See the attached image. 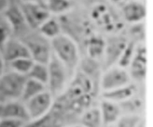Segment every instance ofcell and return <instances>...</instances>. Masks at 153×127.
<instances>
[{
    "label": "cell",
    "mask_w": 153,
    "mask_h": 127,
    "mask_svg": "<svg viewBox=\"0 0 153 127\" xmlns=\"http://www.w3.org/2000/svg\"><path fill=\"white\" fill-rule=\"evenodd\" d=\"M98 107L100 109L103 125L115 124L122 114L119 104L108 99H103Z\"/></svg>",
    "instance_id": "14"
},
{
    "label": "cell",
    "mask_w": 153,
    "mask_h": 127,
    "mask_svg": "<svg viewBox=\"0 0 153 127\" xmlns=\"http://www.w3.org/2000/svg\"><path fill=\"white\" fill-rule=\"evenodd\" d=\"M119 105L120 107L122 113L140 115V112L142 111L144 103L140 99L135 98V95H134V96H132L131 99H129L126 101L120 103Z\"/></svg>",
    "instance_id": "21"
},
{
    "label": "cell",
    "mask_w": 153,
    "mask_h": 127,
    "mask_svg": "<svg viewBox=\"0 0 153 127\" xmlns=\"http://www.w3.org/2000/svg\"><path fill=\"white\" fill-rule=\"evenodd\" d=\"M6 64L22 58H31L25 45L15 36H10L0 49Z\"/></svg>",
    "instance_id": "8"
},
{
    "label": "cell",
    "mask_w": 153,
    "mask_h": 127,
    "mask_svg": "<svg viewBox=\"0 0 153 127\" xmlns=\"http://www.w3.org/2000/svg\"><path fill=\"white\" fill-rule=\"evenodd\" d=\"M111 1H113L116 4H126L129 0H111Z\"/></svg>",
    "instance_id": "30"
},
{
    "label": "cell",
    "mask_w": 153,
    "mask_h": 127,
    "mask_svg": "<svg viewBox=\"0 0 153 127\" xmlns=\"http://www.w3.org/2000/svg\"><path fill=\"white\" fill-rule=\"evenodd\" d=\"M45 90H47V86L44 84L40 83V82H38L36 80H34L32 78L26 77L20 100H22V102H25L28 99H32L33 96L38 95Z\"/></svg>",
    "instance_id": "17"
},
{
    "label": "cell",
    "mask_w": 153,
    "mask_h": 127,
    "mask_svg": "<svg viewBox=\"0 0 153 127\" xmlns=\"http://www.w3.org/2000/svg\"><path fill=\"white\" fill-rule=\"evenodd\" d=\"M102 127H115L114 124H111V125H103Z\"/></svg>",
    "instance_id": "35"
},
{
    "label": "cell",
    "mask_w": 153,
    "mask_h": 127,
    "mask_svg": "<svg viewBox=\"0 0 153 127\" xmlns=\"http://www.w3.org/2000/svg\"><path fill=\"white\" fill-rule=\"evenodd\" d=\"M78 124L82 127H102L103 121L99 107L91 106L80 114Z\"/></svg>",
    "instance_id": "16"
},
{
    "label": "cell",
    "mask_w": 153,
    "mask_h": 127,
    "mask_svg": "<svg viewBox=\"0 0 153 127\" xmlns=\"http://www.w3.org/2000/svg\"><path fill=\"white\" fill-rule=\"evenodd\" d=\"M105 43L99 38H91L87 44V49L90 58L96 59L104 55Z\"/></svg>",
    "instance_id": "23"
},
{
    "label": "cell",
    "mask_w": 153,
    "mask_h": 127,
    "mask_svg": "<svg viewBox=\"0 0 153 127\" xmlns=\"http://www.w3.org/2000/svg\"><path fill=\"white\" fill-rule=\"evenodd\" d=\"M54 98L48 91V89L24 102L29 114L30 121L36 120L47 114L51 110Z\"/></svg>",
    "instance_id": "7"
},
{
    "label": "cell",
    "mask_w": 153,
    "mask_h": 127,
    "mask_svg": "<svg viewBox=\"0 0 153 127\" xmlns=\"http://www.w3.org/2000/svg\"><path fill=\"white\" fill-rule=\"evenodd\" d=\"M48 66L45 63L34 62L32 68L30 69L26 77L36 80L47 86L48 83Z\"/></svg>",
    "instance_id": "19"
},
{
    "label": "cell",
    "mask_w": 153,
    "mask_h": 127,
    "mask_svg": "<svg viewBox=\"0 0 153 127\" xmlns=\"http://www.w3.org/2000/svg\"><path fill=\"white\" fill-rule=\"evenodd\" d=\"M44 3L51 15L64 14L69 10L72 6L70 0H45Z\"/></svg>",
    "instance_id": "20"
},
{
    "label": "cell",
    "mask_w": 153,
    "mask_h": 127,
    "mask_svg": "<svg viewBox=\"0 0 153 127\" xmlns=\"http://www.w3.org/2000/svg\"><path fill=\"white\" fill-rule=\"evenodd\" d=\"M143 120L138 114H121L115 123V127H137Z\"/></svg>",
    "instance_id": "24"
},
{
    "label": "cell",
    "mask_w": 153,
    "mask_h": 127,
    "mask_svg": "<svg viewBox=\"0 0 153 127\" xmlns=\"http://www.w3.org/2000/svg\"><path fill=\"white\" fill-rule=\"evenodd\" d=\"M127 42L124 39H114L110 43H105V47L104 52L105 58V69L115 65V63L119 61V59L123 52Z\"/></svg>",
    "instance_id": "12"
},
{
    "label": "cell",
    "mask_w": 153,
    "mask_h": 127,
    "mask_svg": "<svg viewBox=\"0 0 153 127\" xmlns=\"http://www.w3.org/2000/svg\"><path fill=\"white\" fill-rule=\"evenodd\" d=\"M2 118L16 119L25 123L30 121L25 104L20 99L10 100L2 104Z\"/></svg>",
    "instance_id": "11"
},
{
    "label": "cell",
    "mask_w": 153,
    "mask_h": 127,
    "mask_svg": "<svg viewBox=\"0 0 153 127\" xmlns=\"http://www.w3.org/2000/svg\"><path fill=\"white\" fill-rule=\"evenodd\" d=\"M20 1H25V2H38V3H44L45 0H20Z\"/></svg>",
    "instance_id": "31"
},
{
    "label": "cell",
    "mask_w": 153,
    "mask_h": 127,
    "mask_svg": "<svg viewBox=\"0 0 153 127\" xmlns=\"http://www.w3.org/2000/svg\"><path fill=\"white\" fill-rule=\"evenodd\" d=\"M34 62L35 61L31 58H22L15 59V61L7 63V64H9V66L10 67L11 71L26 76L30 69L32 68Z\"/></svg>",
    "instance_id": "22"
},
{
    "label": "cell",
    "mask_w": 153,
    "mask_h": 127,
    "mask_svg": "<svg viewBox=\"0 0 153 127\" xmlns=\"http://www.w3.org/2000/svg\"><path fill=\"white\" fill-rule=\"evenodd\" d=\"M17 38L25 45L34 61L45 64L48 63L52 55L50 39L34 29H29Z\"/></svg>",
    "instance_id": "2"
},
{
    "label": "cell",
    "mask_w": 153,
    "mask_h": 127,
    "mask_svg": "<svg viewBox=\"0 0 153 127\" xmlns=\"http://www.w3.org/2000/svg\"><path fill=\"white\" fill-rule=\"evenodd\" d=\"M10 36H12V28L4 14H0V49Z\"/></svg>",
    "instance_id": "25"
},
{
    "label": "cell",
    "mask_w": 153,
    "mask_h": 127,
    "mask_svg": "<svg viewBox=\"0 0 153 127\" xmlns=\"http://www.w3.org/2000/svg\"><path fill=\"white\" fill-rule=\"evenodd\" d=\"M2 119V104L0 103V120Z\"/></svg>",
    "instance_id": "34"
},
{
    "label": "cell",
    "mask_w": 153,
    "mask_h": 127,
    "mask_svg": "<svg viewBox=\"0 0 153 127\" xmlns=\"http://www.w3.org/2000/svg\"><path fill=\"white\" fill-rule=\"evenodd\" d=\"M26 123L16 119L2 118L0 120V127H22Z\"/></svg>",
    "instance_id": "27"
},
{
    "label": "cell",
    "mask_w": 153,
    "mask_h": 127,
    "mask_svg": "<svg viewBox=\"0 0 153 127\" xmlns=\"http://www.w3.org/2000/svg\"><path fill=\"white\" fill-rule=\"evenodd\" d=\"M122 14L126 21L131 23H137L146 18L147 9L142 2L129 0L122 7Z\"/></svg>",
    "instance_id": "13"
},
{
    "label": "cell",
    "mask_w": 153,
    "mask_h": 127,
    "mask_svg": "<svg viewBox=\"0 0 153 127\" xmlns=\"http://www.w3.org/2000/svg\"><path fill=\"white\" fill-rule=\"evenodd\" d=\"M5 72H6V62L4 61L2 52L0 50V76H1Z\"/></svg>",
    "instance_id": "29"
},
{
    "label": "cell",
    "mask_w": 153,
    "mask_h": 127,
    "mask_svg": "<svg viewBox=\"0 0 153 127\" xmlns=\"http://www.w3.org/2000/svg\"><path fill=\"white\" fill-rule=\"evenodd\" d=\"M12 28V35L18 37L31 29L26 23L18 3H11L3 13Z\"/></svg>",
    "instance_id": "10"
},
{
    "label": "cell",
    "mask_w": 153,
    "mask_h": 127,
    "mask_svg": "<svg viewBox=\"0 0 153 127\" xmlns=\"http://www.w3.org/2000/svg\"><path fill=\"white\" fill-rule=\"evenodd\" d=\"M137 127H147L146 121H145V120H142V121H141V123H139V125L137 126Z\"/></svg>",
    "instance_id": "32"
},
{
    "label": "cell",
    "mask_w": 153,
    "mask_h": 127,
    "mask_svg": "<svg viewBox=\"0 0 153 127\" xmlns=\"http://www.w3.org/2000/svg\"><path fill=\"white\" fill-rule=\"evenodd\" d=\"M136 92H137L136 85L134 83H130L126 85L113 89V90L102 92V96L103 99H105L120 104L123 101H126L129 99H131L132 96L136 95Z\"/></svg>",
    "instance_id": "15"
},
{
    "label": "cell",
    "mask_w": 153,
    "mask_h": 127,
    "mask_svg": "<svg viewBox=\"0 0 153 127\" xmlns=\"http://www.w3.org/2000/svg\"><path fill=\"white\" fill-rule=\"evenodd\" d=\"M52 54L62 62L73 77L79 64V53L76 42L70 36L61 34L51 40Z\"/></svg>",
    "instance_id": "1"
},
{
    "label": "cell",
    "mask_w": 153,
    "mask_h": 127,
    "mask_svg": "<svg viewBox=\"0 0 153 127\" xmlns=\"http://www.w3.org/2000/svg\"><path fill=\"white\" fill-rule=\"evenodd\" d=\"M132 83L128 70L119 65H113L105 69L99 79V88L102 92L113 90Z\"/></svg>",
    "instance_id": "5"
},
{
    "label": "cell",
    "mask_w": 153,
    "mask_h": 127,
    "mask_svg": "<svg viewBox=\"0 0 153 127\" xmlns=\"http://www.w3.org/2000/svg\"><path fill=\"white\" fill-rule=\"evenodd\" d=\"M18 5L27 25L31 29L37 30L46 20L51 16L45 3L19 1Z\"/></svg>",
    "instance_id": "6"
},
{
    "label": "cell",
    "mask_w": 153,
    "mask_h": 127,
    "mask_svg": "<svg viewBox=\"0 0 153 127\" xmlns=\"http://www.w3.org/2000/svg\"><path fill=\"white\" fill-rule=\"evenodd\" d=\"M64 127H82L81 125L76 123V124H72V125H67V126H64Z\"/></svg>",
    "instance_id": "33"
},
{
    "label": "cell",
    "mask_w": 153,
    "mask_h": 127,
    "mask_svg": "<svg viewBox=\"0 0 153 127\" xmlns=\"http://www.w3.org/2000/svg\"><path fill=\"white\" fill-rule=\"evenodd\" d=\"M10 4V0H0V14H3Z\"/></svg>",
    "instance_id": "28"
},
{
    "label": "cell",
    "mask_w": 153,
    "mask_h": 127,
    "mask_svg": "<svg viewBox=\"0 0 153 127\" xmlns=\"http://www.w3.org/2000/svg\"><path fill=\"white\" fill-rule=\"evenodd\" d=\"M135 45L134 42L132 43H127L126 47L122 52V54L119 59V66L123 67V68H127V66H129L130 62H131L132 58L134 54V50H135Z\"/></svg>",
    "instance_id": "26"
},
{
    "label": "cell",
    "mask_w": 153,
    "mask_h": 127,
    "mask_svg": "<svg viewBox=\"0 0 153 127\" xmlns=\"http://www.w3.org/2000/svg\"><path fill=\"white\" fill-rule=\"evenodd\" d=\"M37 31L48 39L51 40L62 34V28H61V24L59 23L58 20L51 16L38 27Z\"/></svg>",
    "instance_id": "18"
},
{
    "label": "cell",
    "mask_w": 153,
    "mask_h": 127,
    "mask_svg": "<svg viewBox=\"0 0 153 127\" xmlns=\"http://www.w3.org/2000/svg\"><path fill=\"white\" fill-rule=\"evenodd\" d=\"M147 48L145 46L135 47L134 54L130 62V71L129 73L131 75V78H134L138 82H142L146 78L147 74Z\"/></svg>",
    "instance_id": "9"
},
{
    "label": "cell",
    "mask_w": 153,
    "mask_h": 127,
    "mask_svg": "<svg viewBox=\"0 0 153 127\" xmlns=\"http://www.w3.org/2000/svg\"><path fill=\"white\" fill-rule=\"evenodd\" d=\"M47 66L49 73L47 89L55 99L65 90L72 77L65 66L53 54L48 61Z\"/></svg>",
    "instance_id": "3"
},
{
    "label": "cell",
    "mask_w": 153,
    "mask_h": 127,
    "mask_svg": "<svg viewBox=\"0 0 153 127\" xmlns=\"http://www.w3.org/2000/svg\"><path fill=\"white\" fill-rule=\"evenodd\" d=\"M26 76L13 71L5 72L0 76V103L20 99Z\"/></svg>",
    "instance_id": "4"
}]
</instances>
